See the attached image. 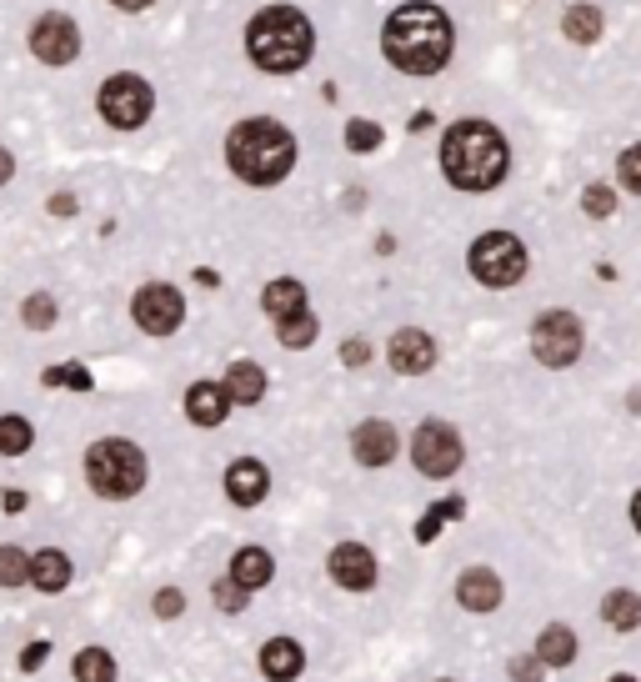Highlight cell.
<instances>
[{"label":"cell","mask_w":641,"mask_h":682,"mask_svg":"<svg viewBox=\"0 0 641 682\" xmlns=\"http://www.w3.org/2000/svg\"><path fill=\"white\" fill-rule=\"evenodd\" d=\"M381 46H386V61L406 76H436L451 61V21L432 0H411L386 21Z\"/></svg>","instance_id":"6da1fadb"},{"label":"cell","mask_w":641,"mask_h":682,"mask_svg":"<svg viewBox=\"0 0 641 682\" xmlns=\"http://www.w3.org/2000/svg\"><path fill=\"white\" fill-rule=\"evenodd\" d=\"M441 171L457 191H491L511 171L507 136L491 121H457L441 141Z\"/></svg>","instance_id":"7a4b0ae2"},{"label":"cell","mask_w":641,"mask_h":682,"mask_svg":"<svg viewBox=\"0 0 641 682\" xmlns=\"http://www.w3.org/2000/svg\"><path fill=\"white\" fill-rule=\"evenodd\" d=\"M226 156H231V171L251 186H271L281 181L291 166H296V141H291L286 126L275 121H241L231 141H226Z\"/></svg>","instance_id":"3957f363"},{"label":"cell","mask_w":641,"mask_h":682,"mask_svg":"<svg viewBox=\"0 0 641 682\" xmlns=\"http://www.w3.org/2000/svg\"><path fill=\"white\" fill-rule=\"evenodd\" d=\"M246 46H251V61L261 71H302L311 61V21H306L296 5H271L251 21L246 30Z\"/></svg>","instance_id":"277c9868"},{"label":"cell","mask_w":641,"mask_h":682,"mask_svg":"<svg viewBox=\"0 0 641 682\" xmlns=\"http://www.w3.org/2000/svg\"><path fill=\"white\" fill-rule=\"evenodd\" d=\"M86 477L101 497H136L145 487V457L141 446L126 442V437H105L86 452Z\"/></svg>","instance_id":"5b68a950"},{"label":"cell","mask_w":641,"mask_h":682,"mask_svg":"<svg viewBox=\"0 0 641 682\" xmlns=\"http://www.w3.org/2000/svg\"><path fill=\"white\" fill-rule=\"evenodd\" d=\"M472 276L491 291H507L526 276V247L511 231H486L472 241Z\"/></svg>","instance_id":"8992f818"},{"label":"cell","mask_w":641,"mask_h":682,"mask_svg":"<svg viewBox=\"0 0 641 682\" xmlns=\"http://www.w3.org/2000/svg\"><path fill=\"white\" fill-rule=\"evenodd\" d=\"M581 346H587V327H581V316L541 312L537 321H531V352H537L541 367L566 371L576 356H581Z\"/></svg>","instance_id":"52a82bcc"},{"label":"cell","mask_w":641,"mask_h":682,"mask_svg":"<svg viewBox=\"0 0 641 682\" xmlns=\"http://www.w3.org/2000/svg\"><path fill=\"white\" fill-rule=\"evenodd\" d=\"M461 437L457 427H446V421H421L416 437H411V462H416L421 477H451L461 467Z\"/></svg>","instance_id":"ba28073f"},{"label":"cell","mask_w":641,"mask_h":682,"mask_svg":"<svg viewBox=\"0 0 641 682\" xmlns=\"http://www.w3.org/2000/svg\"><path fill=\"white\" fill-rule=\"evenodd\" d=\"M101 116L111 121V126H120V131L141 126V121L151 116V86H145L141 76H111L101 86Z\"/></svg>","instance_id":"9c48e42d"},{"label":"cell","mask_w":641,"mask_h":682,"mask_svg":"<svg viewBox=\"0 0 641 682\" xmlns=\"http://www.w3.org/2000/svg\"><path fill=\"white\" fill-rule=\"evenodd\" d=\"M136 327L151 331V337H170V331L181 327V291L166 287V281H156V287H141L136 291Z\"/></svg>","instance_id":"30bf717a"},{"label":"cell","mask_w":641,"mask_h":682,"mask_svg":"<svg viewBox=\"0 0 641 682\" xmlns=\"http://www.w3.org/2000/svg\"><path fill=\"white\" fill-rule=\"evenodd\" d=\"M30 51L46 61V66H66V61H76L80 55V30L70 15L51 11V15H40L36 30H30Z\"/></svg>","instance_id":"8fae6325"},{"label":"cell","mask_w":641,"mask_h":682,"mask_svg":"<svg viewBox=\"0 0 641 682\" xmlns=\"http://www.w3.org/2000/svg\"><path fill=\"white\" fill-rule=\"evenodd\" d=\"M326 567H331V578H336V588H346V592H367L371 582H376V557H371L361 542H341Z\"/></svg>","instance_id":"7c38bea8"},{"label":"cell","mask_w":641,"mask_h":682,"mask_svg":"<svg viewBox=\"0 0 641 682\" xmlns=\"http://www.w3.org/2000/svg\"><path fill=\"white\" fill-rule=\"evenodd\" d=\"M396 427L392 421H361L351 432V452H356V462L361 467H386V462L396 457Z\"/></svg>","instance_id":"4fadbf2b"},{"label":"cell","mask_w":641,"mask_h":682,"mask_svg":"<svg viewBox=\"0 0 641 682\" xmlns=\"http://www.w3.org/2000/svg\"><path fill=\"white\" fill-rule=\"evenodd\" d=\"M392 367L406 371V377H421V371H432L436 367V341L426 337V331L416 327H406L392 337Z\"/></svg>","instance_id":"5bb4252c"},{"label":"cell","mask_w":641,"mask_h":682,"mask_svg":"<svg viewBox=\"0 0 641 682\" xmlns=\"http://www.w3.org/2000/svg\"><path fill=\"white\" fill-rule=\"evenodd\" d=\"M457 603L466 612H497L501 607V578L491 567H466L457 582Z\"/></svg>","instance_id":"9a60e30c"},{"label":"cell","mask_w":641,"mask_h":682,"mask_svg":"<svg viewBox=\"0 0 641 682\" xmlns=\"http://www.w3.org/2000/svg\"><path fill=\"white\" fill-rule=\"evenodd\" d=\"M266 487H271V477H266L261 462H231V472H226V497L236 502V507H256V502L266 497Z\"/></svg>","instance_id":"2e32d148"},{"label":"cell","mask_w":641,"mask_h":682,"mask_svg":"<svg viewBox=\"0 0 641 682\" xmlns=\"http://www.w3.org/2000/svg\"><path fill=\"white\" fill-rule=\"evenodd\" d=\"M231 407H236V402L226 396V387H210V381H196V387L185 392V417L196 421V427H221Z\"/></svg>","instance_id":"e0dca14e"},{"label":"cell","mask_w":641,"mask_h":682,"mask_svg":"<svg viewBox=\"0 0 641 682\" xmlns=\"http://www.w3.org/2000/svg\"><path fill=\"white\" fill-rule=\"evenodd\" d=\"M602 11L597 5H587V0H576V5H566V15H562V36L572 40V46H597L602 40Z\"/></svg>","instance_id":"ac0fdd59"},{"label":"cell","mask_w":641,"mask_h":682,"mask_svg":"<svg viewBox=\"0 0 641 682\" xmlns=\"http://www.w3.org/2000/svg\"><path fill=\"white\" fill-rule=\"evenodd\" d=\"M302 662H306V657H302V647L291 643V637H271V643L261 647V672L271 682H291L296 672H302Z\"/></svg>","instance_id":"d6986e66"},{"label":"cell","mask_w":641,"mask_h":682,"mask_svg":"<svg viewBox=\"0 0 641 682\" xmlns=\"http://www.w3.org/2000/svg\"><path fill=\"white\" fill-rule=\"evenodd\" d=\"M226 396L236 402V407H256L266 396V377L256 362H236V367H226Z\"/></svg>","instance_id":"ffe728a7"},{"label":"cell","mask_w":641,"mask_h":682,"mask_svg":"<svg viewBox=\"0 0 641 682\" xmlns=\"http://www.w3.org/2000/svg\"><path fill=\"white\" fill-rule=\"evenodd\" d=\"M271 572H275V563H271V552L266 547H241L236 557H231V578L241 582V588H266L271 582Z\"/></svg>","instance_id":"44dd1931"},{"label":"cell","mask_w":641,"mask_h":682,"mask_svg":"<svg viewBox=\"0 0 641 682\" xmlns=\"http://www.w3.org/2000/svg\"><path fill=\"white\" fill-rule=\"evenodd\" d=\"M537 653H541L547 668H572L576 662V632L566 628V622H551V628H541Z\"/></svg>","instance_id":"7402d4cb"},{"label":"cell","mask_w":641,"mask_h":682,"mask_svg":"<svg viewBox=\"0 0 641 682\" xmlns=\"http://www.w3.org/2000/svg\"><path fill=\"white\" fill-rule=\"evenodd\" d=\"M261 306L275 316V321H286V316H302V312H306V287H302V281H291V276H281V281H271V287H266Z\"/></svg>","instance_id":"603a6c76"},{"label":"cell","mask_w":641,"mask_h":682,"mask_svg":"<svg viewBox=\"0 0 641 682\" xmlns=\"http://www.w3.org/2000/svg\"><path fill=\"white\" fill-rule=\"evenodd\" d=\"M602 617H606V628H616V632L641 628V597H637V592H627V588L606 592V597H602Z\"/></svg>","instance_id":"cb8c5ba5"},{"label":"cell","mask_w":641,"mask_h":682,"mask_svg":"<svg viewBox=\"0 0 641 682\" xmlns=\"http://www.w3.org/2000/svg\"><path fill=\"white\" fill-rule=\"evenodd\" d=\"M30 582H36L40 592H61L70 582V557L66 552H36V572H30Z\"/></svg>","instance_id":"d4e9b609"},{"label":"cell","mask_w":641,"mask_h":682,"mask_svg":"<svg viewBox=\"0 0 641 682\" xmlns=\"http://www.w3.org/2000/svg\"><path fill=\"white\" fill-rule=\"evenodd\" d=\"M70 672H76V682H111L116 678V657L105 653V647H80Z\"/></svg>","instance_id":"484cf974"},{"label":"cell","mask_w":641,"mask_h":682,"mask_svg":"<svg viewBox=\"0 0 641 682\" xmlns=\"http://www.w3.org/2000/svg\"><path fill=\"white\" fill-rule=\"evenodd\" d=\"M36 572V557H26L21 547H0V588H21Z\"/></svg>","instance_id":"4316f807"},{"label":"cell","mask_w":641,"mask_h":682,"mask_svg":"<svg viewBox=\"0 0 641 682\" xmlns=\"http://www.w3.org/2000/svg\"><path fill=\"white\" fill-rule=\"evenodd\" d=\"M30 421L26 417H0V452H5V457H21V452H26L30 446Z\"/></svg>","instance_id":"83f0119b"},{"label":"cell","mask_w":641,"mask_h":682,"mask_svg":"<svg viewBox=\"0 0 641 682\" xmlns=\"http://www.w3.org/2000/svg\"><path fill=\"white\" fill-rule=\"evenodd\" d=\"M275 337H281V346H296V352H302V346H311L316 341V316H286V321H281V327H275Z\"/></svg>","instance_id":"f1b7e54d"},{"label":"cell","mask_w":641,"mask_h":682,"mask_svg":"<svg viewBox=\"0 0 641 682\" xmlns=\"http://www.w3.org/2000/svg\"><path fill=\"white\" fill-rule=\"evenodd\" d=\"M581 211L597 216V222H606V216L616 211V191L612 186H587V191H581Z\"/></svg>","instance_id":"f546056e"},{"label":"cell","mask_w":641,"mask_h":682,"mask_svg":"<svg viewBox=\"0 0 641 682\" xmlns=\"http://www.w3.org/2000/svg\"><path fill=\"white\" fill-rule=\"evenodd\" d=\"M616 176H621V186H627L631 197H641V146H627L616 156Z\"/></svg>","instance_id":"4dcf8cb0"},{"label":"cell","mask_w":641,"mask_h":682,"mask_svg":"<svg viewBox=\"0 0 641 682\" xmlns=\"http://www.w3.org/2000/svg\"><path fill=\"white\" fill-rule=\"evenodd\" d=\"M446 517H461V502H457V497L426 512V517H421V527H416V538H421V542H432L436 532H441V522H446Z\"/></svg>","instance_id":"1f68e13d"},{"label":"cell","mask_w":641,"mask_h":682,"mask_svg":"<svg viewBox=\"0 0 641 682\" xmlns=\"http://www.w3.org/2000/svg\"><path fill=\"white\" fill-rule=\"evenodd\" d=\"M346 146H351V151H376L381 126L376 121H351V126H346Z\"/></svg>","instance_id":"d6a6232c"},{"label":"cell","mask_w":641,"mask_h":682,"mask_svg":"<svg viewBox=\"0 0 641 682\" xmlns=\"http://www.w3.org/2000/svg\"><path fill=\"white\" fill-rule=\"evenodd\" d=\"M511 682H541V672H547V662H541V653L531 647V653H522V657H511Z\"/></svg>","instance_id":"836d02e7"},{"label":"cell","mask_w":641,"mask_h":682,"mask_svg":"<svg viewBox=\"0 0 641 682\" xmlns=\"http://www.w3.org/2000/svg\"><path fill=\"white\" fill-rule=\"evenodd\" d=\"M21 316H26V327L46 331L55 321V302L51 296H26V306H21Z\"/></svg>","instance_id":"e575fe53"},{"label":"cell","mask_w":641,"mask_h":682,"mask_svg":"<svg viewBox=\"0 0 641 682\" xmlns=\"http://www.w3.org/2000/svg\"><path fill=\"white\" fill-rule=\"evenodd\" d=\"M46 387H76V392H86V387H91V371H80V367H51V371H46Z\"/></svg>","instance_id":"d590c367"},{"label":"cell","mask_w":641,"mask_h":682,"mask_svg":"<svg viewBox=\"0 0 641 682\" xmlns=\"http://www.w3.org/2000/svg\"><path fill=\"white\" fill-rule=\"evenodd\" d=\"M246 592L251 588H241L236 578H226V582H216V603H221L226 612H241V607H246Z\"/></svg>","instance_id":"8d00e7d4"},{"label":"cell","mask_w":641,"mask_h":682,"mask_svg":"<svg viewBox=\"0 0 641 682\" xmlns=\"http://www.w3.org/2000/svg\"><path fill=\"white\" fill-rule=\"evenodd\" d=\"M181 607H185V597H181L176 588L156 592V612H161V617H181Z\"/></svg>","instance_id":"74e56055"},{"label":"cell","mask_w":641,"mask_h":682,"mask_svg":"<svg viewBox=\"0 0 641 682\" xmlns=\"http://www.w3.org/2000/svg\"><path fill=\"white\" fill-rule=\"evenodd\" d=\"M341 362H346V367H367L371 346H367V341H346V346H341Z\"/></svg>","instance_id":"f35d334b"},{"label":"cell","mask_w":641,"mask_h":682,"mask_svg":"<svg viewBox=\"0 0 641 682\" xmlns=\"http://www.w3.org/2000/svg\"><path fill=\"white\" fill-rule=\"evenodd\" d=\"M46 653H51V647H46V643H36V647H26V657H21V668H40V662H46Z\"/></svg>","instance_id":"ab89813d"},{"label":"cell","mask_w":641,"mask_h":682,"mask_svg":"<svg viewBox=\"0 0 641 682\" xmlns=\"http://www.w3.org/2000/svg\"><path fill=\"white\" fill-rule=\"evenodd\" d=\"M11 171H15V161H11V151H0V186L11 181Z\"/></svg>","instance_id":"60d3db41"},{"label":"cell","mask_w":641,"mask_h":682,"mask_svg":"<svg viewBox=\"0 0 641 682\" xmlns=\"http://www.w3.org/2000/svg\"><path fill=\"white\" fill-rule=\"evenodd\" d=\"M51 211H55V216H70V211H76V201H70V197H55Z\"/></svg>","instance_id":"b9f144b4"},{"label":"cell","mask_w":641,"mask_h":682,"mask_svg":"<svg viewBox=\"0 0 641 682\" xmlns=\"http://www.w3.org/2000/svg\"><path fill=\"white\" fill-rule=\"evenodd\" d=\"M631 527H637V532H641V492H637V497H631Z\"/></svg>","instance_id":"7bdbcfd3"},{"label":"cell","mask_w":641,"mask_h":682,"mask_svg":"<svg viewBox=\"0 0 641 682\" xmlns=\"http://www.w3.org/2000/svg\"><path fill=\"white\" fill-rule=\"evenodd\" d=\"M120 11H145V5H151V0H116Z\"/></svg>","instance_id":"ee69618b"},{"label":"cell","mask_w":641,"mask_h":682,"mask_svg":"<svg viewBox=\"0 0 641 682\" xmlns=\"http://www.w3.org/2000/svg\"><path fill=\"white\" fill-rule=\"evenodd\" d=\"M631 412H641V387H637V392H631Z\"/></svg>","instance_id":"f6af8a7d"},{"label":"cell","mask_w":641,"mask_h":682,"mask_svg":"<svg viewBox=\"0 0 641 682\" xmlns=\"http://www.w3.org/2000/svg\"><path fill=\"white\" fill-rule=\"evenodd\" d=\"M606 682H637V678H631V672H616V678H606Z\"/></svg>","instance_id":"bcb514c9"}]
</instances>
